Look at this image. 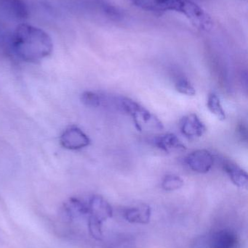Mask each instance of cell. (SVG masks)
I'll return each instance as SVG.
<instances>
[{
  "label": "cell",
  "mask_w": 248,
  "mask_h": 248,
  "mask_svg": "<svg viewBox=\"0 0 248 248\" xmlns=\"http://www.w3.org/2000/svg\"><path fill=\"white\" fill-rule=\"evenodd\" d=\"M87 205L89 217H93L103 223L112 217V208L110 204L101 196L93 195L89 198Z\"/></svg>",
  "instance_id": "7"
},
{
  "label": "cell",
  "mask_w": 248,
  "mask_h": 248,
  "mask_svg": "<svg viewBox=\"0 0 248 248\" xmlns=\"http://www.w3.org/2000/svg\"><path fill=\"white\" fill-rule=\"evenodd\" d=\"M116 105L124 113L132 118L138 131L154 128L162 130L164 126L157 116L149 111L144 106L128 97H118Z\"/></svg>",
  "instance_id": "3"
},
{
  "label": "cell",
  "mask_w": 248,
  "mask_h": 248,
  "mask_svg": "<svg viewBox=\"0 0 248 248\" xmlns=\"http://www.w3.org/2000/svg\"><path fill=\"white\" fill-rule=\"evenodd\" d=\"M205 248H234L237 246V237L234 232L222 230L214 233L208 240Z\"/></svg>",
  "instance_id": "8"
},
{
  "label": "cell",
  "mask_w": 248,
  "mask_h": 248,
  "mask_svg": "<svg viewBox=\"0 0 248 248\" xmlns=\"http://www.w3.org/2000/svg\"><path fill=\"white\" fill-rule=\"evenodd\" d=\"M224 171L236 186L240 188H246L248 185V175L238 165L231 161H226L223 164Z\"/></svg>",
  "instance_id": "10"
},
{
  "label": "cell",
  "mask_w": 248,
  "mask_h": 248,
  "mask_svg": "<svg viewBox=\"0 0 248 248\" xmlns=\"http://www.w3.org/2000/svg\"><path fill=\"white\" fill-rule=\"evenodd\" d=\"M4 7L13 16L18 18H24L27 16L26 4L21 0H4Z\"/></svg>",
  "instance_id": "14"
},
{
  "label": "cell",
  "mask_w": 248,
  "mask_h": 248,
  "mask_svg": "<svg viewBox=\"0 0 248 248\" xmlns=\"http://www.w3.org/2000/svg\"><path fill=\"white\" fill-rule=\"evenodd\" d=\"M188 167L198 173H207L211 170L214 164V155L211 152L204 149L195 150L185 158Z\"/></svg>",
  "instance_id": "5"
},
{
  "label": "cell",
  "mask_w": 248,
  "mask_h": 248,
  "mask_svg": "<svg viewBox=\"0 0 248 248\" xmlns=\"http://www.w3.org/2000/svg\"><path fill=\"white\" fill-rule=\"evenodd\" d=\"M88 229L90 234L96 240H100L102 239V223L99 220L92 217H89Z\"/></svg>",
  "instance_id": "18"
},
{
  "label": "cell",
  "mask_w": 248,
  "mask_h": 248,
  "mask_svg": "<svg viewBox=\"0 0 248 248\" xmlns=\"http://www.w3.org/2000/svg\"><path fill=\"white\" fill-rule=\"evenodd\" d=\"M176 90L181 94L186 96H194L196 94V90L190 81L186 78H182L176 81Z\"/></svg>",
  "instance_id": "17"
},
{
  "label": "cell",
  "mask_w": 248,
  "mask_h": 248,
  "mask_svg": "<svg viewBox=\"0 0 248 248\" xmlns=\"http://www.w3.org/2000/svg\"><path fill=\"white\" fill-rule=\"evenodd\" d=\"M154 143L157 148L166 153L182 152L186 150V147L177 136L170 133L156 137Z\"/></svg>",
  "instance_id": "9"
},
{
  "label": "cell",
  "mask_w": 248,
  "mask_h": 248,
  "mask_svg": "<svg viewBox=\"0 0 248 248\" xmlns=\"http://www.w3.org/2000/svg\"><path fill=\"white\" fill-rule=\"evenodd\" d=\"M63 211L66 217L72 220L81 216L88 215L89 208L87 202L77 198H71L64 202Z\"/></svg>",
  "instance_id": "11"
},
{
  "label": "cell",
  "mask_w": 248,
  "mask_h": 248,
  "mask_svg": "<svg viewBox=\"0 0 248 248\" xmlns=\"http://www.w3.org/2000/svg\"><path fill=\"white\" fill-rule=\"evenodd\" d=\"M60 142L64 148L70 150H81L90 144L88 136L79 127H68L60 137Z\"/></svg>",
  "instance_id": "4"
},
{
  "label": "cell",
  "mask_w": 248,
  "mask_h": 248,
  "mask_svg": "<svg viewBox=\"0 0 248 248\" xmlns=\"http://www.w3.org/2000/svg\"><path fill=\"white\" fill-rule=\"evenodd\" d=\"M183 179L180 176L169 174L165 176L162 182V187L165 191H175L181 189L183 186Z\"/></svg>",
  "instance_id": "15"
},
{
  "label": "cell",
  "mask_w": 248,
  "mask_h": 248,
  "mask_svg": "<svg viewBox=\"0 0 248 248\" xmlns=\"http://www.w3.org/2000/svg\"><path fill=\"white\" fill-rule=\"evenodd\" d=\"M132 4L142 10L155 13L176 12L186 16L195 27L203 31H209L213 21L209 15L205 13L192 0H130Z\"/></svg>",
  "instance_id": "2"
},
{
  "label": "cell",
  "mask_w": 248,
  "mask_h": 248,
  "mask_svg": "<svg viewBox=\"0 0 248 248\" xmlns=\"http://www.w3.org/2000/svg\"><path fill=\"white\" fill-rule=\"evenodd\" d=\"M81 100L84 106L90 108H99L102 104V97L94 92H84L81 96Z\"/></svg>",
  "instance_id": "16"
},
{
  "label": "cell",
  "mask_w": 248,
  "mask_h": 248,
  "mask_svg": "<svg viewBox=\"0 0 248 248\" xmlns=\"http://www.w3.org/2000/svg\"><path fill=\"white\" fill-rule=\"evenodd\" d=\"M124 216L125 219L129 222L135 224H148L151 217V208L146 205L133 207L127 209Z\"/></svg>",
  "instance_id": "12"
},
{
  "label": "cell",
  "mask_w": 248,
  "mask_h": 248,
  "mask_svg": "<svg viewBox=\"0 0 248 248\" xmlns=\"http://www.w3.org/2000/svg\"><path fill=\"white\" fill-rule=\"evenodd\" d=\"M10 46L16 56L28 62H39L49 56L53 49L52 39L46 32L27 24L17 26Z\"/></svg>",
  "instance_id": "1"
},
{
  "label": "cell",
  "mask_w": 248,
  "mask_h": 248,
  "mask_svg": "<svg viewBox=\"0 0 248 248\" xmlns=\"http://www.w3.org/2000/svg\"><path fill=\"white\" fill-rule=\"evenodd\" d=\"M207 106H208V110L214 116H216L217 119L221 121L226 120L227 115H226L225 110L223 108L221 100L216 94L211 93L209 94L208 101H207Z\"/></svg>",
  "instance_id": "13"
},
{
  "label": "cell",
  "mask_w": 248,
  "mask_h": 248,
  "mask_svg": "<svg viewBox=\"0 0 248 248\" xmlns=\"http://www.w3.org/2000/svg\"><path fill=\"white\" fill-rule=\"evenodd\" d=\"M179 126L182 134L189 139L201 137L207 131L205 124L195 113L184 116L181 120Z\"/></svg>",
  "instance_id": "6"
}]
</instances>
